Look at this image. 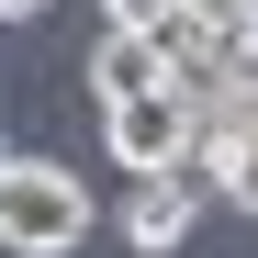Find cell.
Listing matches in <instances>:
<instances>
[{
  "label": "cell",
  "mask_w": 258,
  "mask_h": 258,
  "mask_svg": "<svg viewBox=\"0 0 258 258\" xmlns=\"http://www.w3.org/2000/svg\"><path fill=\"white\" fill-rule=\"evenodd\" d=\"M79 236H90L79 168H56V157H12V168H0V247H12V258H68Z\"/></svg>",
  "instance_id": "obj_1"
},
{
  "label": "cell",
  "mask_w": 258,
  "mask_h": 258,
  "mask_svg": "<svg viewBox=\"0 0 258 258\" xmlns=\"http://www.w3.org/2000/svg\"><path fill=\"white\" fill-rule=\"evenodd\" d=\"M101 146H112L123 168H180V157H191V101H180V90L101 101Z\"/></svg>",
  "instance_id": "obj_2"
},
{
  "label": "cell",
  "mask_w": 258,
  "mask_h": 258,
  "mask_svg": "<svg viewBox=\"0 0 258 258\" xmlns=\"http://www.w3.org/2000/svg\"><path fill=\"white\" fill-rule=\"evenodd\" d=\"M191 213H202V180H191V168H135V191H123V247H135V258H168L191 236Z\"/></svg>",
  "instance_id": "obj_3"
},
{
  "label": "cell",
  "mask_w": 258,
  "mask_h": 258,
  "mask_svg": "<svg viewBox=\"0 0 258 258\" xmlns=\"http://www.w3.org/2000/svg\"><path fill=\"white\" fill-rule=\"evenodd\" d=\"M90 90H101V101L168 90V56H157V34H101V45H90Z\"/></svg>",
  "instance_id": "obj_4"
},
{
  "label": "cell",
  "mask_w": 258,
  "mask_h": 258,
  "mask_svg": "<svg viewBox=\"0 0 258 258\" xmlns=\"http://www.w3.org/2000/svg\"><path fill=\"white\" fill-rule=\"evenodd\" d=\"M101 12H112V34H157L168 12H180V0H101Z\"/></svg>",
  "instance_id": "obj_5"
},
{
  "label": "cell",
  "mask_w": 258,
  "mask_h": 258,
  "mask_svg": "<svg viewBox=\"0 0 258 258\" xmlns=\"http://www.w3.org/2000/svg\"><path fill=\"white\" fill-rule=\"evenodd\" d=\"M225 202H236V213H258V146H247V157L225 168Z\"/></svg>",
  "instance_id": "obj_6"
},
{
  "label": "cell",
  "mask_w": 258,
  "mask_h": 258,
  "mask_svg": "<svg viewBox=\"0 0 258 258\" xmlns=\"http://www.w3.org/2000/svg\"><path fill=\"white\" fill-rule=\"evenodd\" d=\"M191 12H202V23H236V34H247V12H258V0H191Z\"/></svg>",
  "instance_id": "obj_7"
},
{
  "label": "cell",
  "mask_w": 258,
  "mask_h": 258,
  "mask_svg": "<svg viewBox=\"0 0 258 258\" xmlns=\"http://www.w3.org/2000/svg\"><path fill=\"white\" fill-rule=\"evenodd\" d=\"M34 12H45V0H0V23H34Z\"/></svg>",
  "instance_id": "obj_8"
},
{
  "label": "cell",
  "mask_w": 258,
  "mask_h": 258,
  "mask_svg": "<svg viewBox=\"0 0 258 258\" xmlns=\"http://www.w3.org/2000/svg\"><path fill=\"white\" fill-rule=\"evenodd\" d=\"M247 56H258V12H247Z\"/></svg>",
  "instance_id": "obj_9"
},
{
  "label": "cell",
  "mask_w": 258,
  "mask_h": 258,
  "mask_svg": "<svg viewBox=\"0 0 258 258\" xmlns=\"http://www.w3.org/2000/svg\"><path fill=\"white\" fill-rule=\"evenodd\" d=\"M0 168H12V135H0Z\"/></svg>",
  "instance_id": "obj_10"
}]
</instances>
